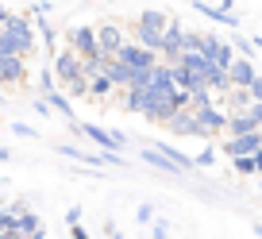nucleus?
Here are the masks:
<instances>
[{"mask_svg": "<svg viewBox=\"0 0 262 239\" xmlns=\"http://www.w3.org/2000/svg\"><path fill=\"white\" fill-rule=\"evenodd\" d=\"M39 85H42V93H54V74H50V66L39 74Z\"/></svg>", "mask_w": 262, "mask_h": 239, "instance_id": "b1692460", "label": "nucleus"}, {"mask_svg": "<svg viewBox=\"0 0 262 239\" xmlns=\"http://www.w3.org/2000/svg\"><path fill=\"white\" fill-rule=\"evenodd\" d=\"M224 155L235 162V158H251V155H262V132H251V135H239V139H224Z\"/></svg>", "mask_w": 262, "mask_h": 239, "instance_id": "6e6552de", "label": "nucleus"}, {"mask_svg": "<svg viewBox=\"0 0 262 239\" xmlns=\"http://www.w3.org/2000/svg\"><path fill=\"white\" fill-rule=\"evenodd\" d=\"M166 24H170V12H162V8H147V12H139V16L131 19V27H139V31H150V35H162V31H166Z\"/></svg>", "mask_w": 262, "mask_h": 239, "instance_id": "1a4fd4ad", "label": "nucleus"}, {"mask_svg": "<svg viewBox=\"0 0 262 239\" xmlns=\"http://www.w3.org/2000/svg\"><path fill=\"white\" fill-rule=\"evenodd\" d=\"M231 166H235V173H254V155L251 158H235Z\"/></svg>", "mask_w": 262, "mask_h": 239, "instance_id": "5701e85b", "label": "nucleus"}, {"mask_svg": "<svg viewBox=\"0 0 262 239\" xmlns=\"http://www.w3.org/2000/svg\"><path fill=\"white\" fill-rule=\"evenodd\" d=\"M196 12L216 19V24H224V27H239V12H224V8H216V4H196Z\"/></svg>", "mask_w": 262, "mask_h": 239, "instance_id": "f8f14e48", "label": "nucleus"}, {"mask_svg": "<svg viewBox=\"0 0 262 239\" xmlns=\"http://www.w3.org/2000/svg\"><path fill=\"white\" fill-rule=\"evenodd\" d=\"M50 66H54L50 74H54L58 85H74V81H81V77H85V74H81V58H77L74 50H66V47L50 58Z\"/></svg>", "mask_w": 262, "mask_h": 239, "instance_id": "20e7f679", "label": "nucleus"}, {"mask_svg": "<svg viewBox=\"0 0 262 239\" xmlns=\"http://www.w3.org/2000/svg\"><path fill=\"white\" fill-rule=\"evenodd\" d=\"M239 116H247V120L262 132V104H254V100H251V104H247V112H239Z\"/></svg>", "mask_w": 262, "mask_h": 239, "instance_id": "f3484780", "label": "nucleus"}, {"mask_svg": "<svg viewBox=\"0 0 262 239\" xmlns=\"http://www.w3.org/2000/svg\"><path fill=\"white\" fill-rule=\"evenodd\" d=\"M66 224H70V228H77V224H81V208H70V212H66Z\"/></svg>", "mask_w": 262, "mask_h": 239, "instance_id": "a878e982", "label": "nucleus"}, {"mask_svg": "<svg viewBox=\"0 0 262 239\" xmlns=\"http://www.w3.org/2000/svg\"><path fill=\"white\" fill-rule=\"evenodd\" d=\"M112 81H108L104 74H97V77H89V100H104V97H112Z\"/></svg>", "mask_w": 262, "mask_h": 239, "instance_id": "2eb2a0df", "label": "nucleus"}, {"mask_svg": "<svg viewBox=\"0 0 262 239\" xmlns=\"http://www.w3.org/2000/svg\"><path fill=\"white\" fill-rule=\"evenodd\" d=\"M139 158H143V162H147V166H150V170H162V173H178V170H173V166H170V162H166V158H162V155H158V150H155V147H143V150H139Z\"/></svg>", "mask_w": 262, "mask_h": 239, "instance_id": "4468645a", "label": "nucleus"}, {"mask_svg": "<svg viewBox=\"0 0 262 239\" xmlns=\"http://www.w3.org/2000/svg\"><path fill=\"white\" fill-rule=\"evenodd\" d=\"M120 108L139 116V112H143V89H123V93H120Z\"/></svg>", "mask_w": 262, "mask_h": 239, "instance_id": "dca6fc26", "label": "nucleus"}, {"mask_svg": "<svg viewBox=\"0 0 262 239\" xmlns=\"http://www.w3.org/2000/svg\"><path fill=\"white\" fill-rule=\"evenodd\" d=\"M247 97H251V100H254V104H262V74H258V77H254V81H251V85H247Z\"/></svg>", "mask_w": 262, "mask_h": 239, "instance_id": "6ab92c4d", "label": "nucleus"}, {"mask_svg": "<svg viewBox=\"0 0 262 239\" xmlns=\"http://www.w3.org/2000/svg\"><path fill=\"white\" fill-rule=\"evenodd\" d=\"M66 50H74L81 62H93L97 54V27L93 24H74L70 31H66Z\"/></svg>", "mask_w": 262, "mask_h": 239, "instance_id": "f03ea898", "label": "nucleus"}, {"mask_svg": "<svg viewBox=\"0 0 262 239\" xmlns=\"http://www.w3.org/2000/svg\"><path fill=\"white\" fill-rule=\"evenodd\" d=\"M4 31H8V39H12V47H16V58H31L35 54V19H31V12H12L8 16V24H4Z\"/></svg>", "mask_w": 262, "mask_h": 239, "instance_id": "f257e3e1", "label": "nucleus"}, {"mask_svg": "<svg viewBox=\"0 0 262 239\" xmlns=\"http://www.w3.org/2000/svg\"><path fill=\"white\" fill-rule=\"evenodd\" d=\"M135 224H155V205H139L135 208Z\"/></svg>", "mask_w": 262, "mask_h": 239, "instance_id": "a211bd4d", "label": "nucleus"}, {"mask_svg": "<svg viewBox=\"0 0 262 239\" xmlns=\"http://www.w3.org/2000/svg\"><path fill=\"white\" fill-rule=\"evenodd\" d=\"M181 35H185V24H181L178 16H170V24H166V31H162V47H158V62L173 66L181 58Z\"/></svg>", "mask_w": 262, "mask_h": 239, "instance_id": "39448f33", "label": "nucleus"}, {"mask_svg": "<svg viewBox=\"0 0 262 239\" xmlns=\"http://www.w3.org/2000/svg\"><path fill=\"white\" fill-rule=\"evenodd\" d=\"M258 77V66L254 62H247V58H235L228 66V81H231V89H247V85Z\"/></svg>", "mask_w": 262, "mask_h": 239, "instance_id": "9d476101", "label": "nucleus"}, {"mask_svg": "<svg viewBox=\"0 0 262 239\" xmlns=\"http://www.w3.org/2000/svg\"><path fill=\"white\" fill-rule=\"evenodd\" d=\"M70 239H89V231H85L81 224H77V228H70Z\"/></svg>", "mask_w": 262, "mask_h": 239, "instance_id": "bb28decb", "label": "nucleus"}, {"mask_svg": "<svg viewBox=\"0 0 262 239\" xmlns=\"http://www.w3.org/2000/svg\"><path fill=\"white\" fill-rule=\"evenodd\" d=\"M212 162H216V150H212V147H205L201 155L193 158V166H212Z\"/></svg>", "mask_w": 262, "mask_h": 239, "instance_id": "4be33fe9", "label": "nucleus"}, {"mask_svg": "<svg viewBox=\"0 0 262 239\" xmlns=\"http://www.w3.org/2000/svg\"><path fill=\"white\" fill-rule=\"evenodd\" d=\"M47 108H50V112H58V116H62V120H70V124H74V104H70V100H66V93H47Z\"/></svg>", "mask_w": 262, "mask_h": 239, "instance_id": "ddd939ff", "label": "nucleus"}, {"mask_svg": "<svg viewBox=\"0 0 262 239\" xmlns=\"http://www.w3.org/2000/svg\"><path fill=\"white\" fill-rule=\"evenodd\" d=\"M0 239H4V235H0Z\"/></svg>", "mask_w": 262, "mask_h": 239, "instance_id": "2f4dec72", "label": "nucleus"}, {"mask_svg": "<svg viewBox=\"0 0 262 239\" xmlns=\"http://www.w3.org/2000/svg\"><path fill=\"white\" fill-rule=\"evenodd\" d=\"M58 155H66V158H77V162H81L85 147H70V143H58Z\"/></svg>", "mask_w": 262, "mask_h": 239, "instance_id": "412c9836", "label": "nucleus"}, {"mask_svg": "<svg viewBox=\"0 0 262 239\" xmlns=\"http://www.w3.org/2000/svg\"><path fill=\"white\" fill-rule=\"evenodd\" d=\"M8 158H12V150H8V147H0V162H8Z\"/></svg>", "mask_w": 262, "mask_h": 239, "instance_id": "7c9ffc66", "label": "nucleus"}, {"mask_svg": "<svg viewBox=\"0 0 262 239\" xmlns=\"http://www.w3.org/2000/svg\"><path fill=\"white\" fill-rule=\"evenodd\" d=\"M74 135H77V139L85 135V139H93L100 150H112V155H120V150L127 147V135L116 132V127L108 132V127H97V124H74Z\"/></svg>", "mask_w": 262, "mask_h": 239, "instance_id": "7ed1b4c3", "label": "nucleus"}, {"mask_svg": "<svg viewBox=\"0 0 262 239\" xmlns=\"http://www.w3.org/2000/svg\"><path fill=\"white\" fill-rule=\"evenodd\" d=\"M251 231H254V235L262 239V220H254V224H251Z\"/></svg>", "mask_w": 262, "mask_h": 239, "instance_id": "c756f323", "label": "nucleus"}, {"mask_svg": "<svg viewBox=\"0 0 262 239\" xmlns=\"http://www.w3.org/2000/svg\"><path fill=\"white\" fill-rule=\"evenodd\" d=\"M12 132H16V135H24V139H35V135H39L35 127H27V124H12Z\"/></svg>", "mask_w": 262, "mask_h": 239, "instance_id": "393cba45", "label": "nucleus"}, {"mask_svg": "<svg viewBox=\"0 0 262 239\" xmlns=\"http://www.w3.org/2000/svg\"><path fill=\"white\" fill-rule=\"evenodd\" d=\"M123 42H127V35H123V27L116 24V19H108V24L97 27V54L100 58H116Z\"/></svg>", "mask_w": 262, "mask_h": 239, "instance_id": "423d86ee", "label": "nucleus"}, {"mask_svg": "<svg viewBox=\"0 0 262 239\" xmlns=\"http://www.w3.org/2000/svg\"><path fill=\"white\" fill-rule=\"evenodd\" d=\"M4 239H27L24 231H4Z\"/></svg>", "mask_w": 262, "mask_h": 239, "instance_id": "c85d7f7f", "label": "nucleus"}, {"mask_svg": "<svg viewBox=\"0 0 262 239\" xmlns=\"http://www.w3.org/2000/svg\"><path fill=\"white\" fill-rule=\"evenodd\" d=\"M8 16H12V8H8V4H0V27L8 24Z\"/></svg>", "mask_w": 262, "mask_h": 239, "instance_id": "cd10ccee", "label": "nucleus"}, {"mask_svg": "<svg viewBox=\"0 0 262 239\" xmlns=\"http://www.w3.org/2000/svg\"><path fill=\"white\" fill-rule=\"evenodd\" d=\"M196 116V127H201V139H212V135H220L224 127H228V112H224L220 104H208V108H201V112H193Z\"/></svg>", "mask_w": 262, "mask_h": 239, "instance_id": "0eeeda50", "label": "nucleus"}, {"mask_svg": "<svg viewBox=\"0 0 262 239\" xmlns=\"http://www.w3.org/2000/svg\"><path fill=\"white\" fill-rule=\"evenodd\" d=\"M150 239H170V220H155V228H150Z\"/></svg>", "mask_w": 262, "mask_h": 239, "instance_id": "aec40b11", "label": "nucleus"}, {"mask_svg": "<svg viewBox=\"0 0 262 239\" xmlns=\"http://www.w3.org/2000/svg\"><path fill=\"white\" fill-rule=\"evenodd\" d=\"M166 127H170L173 135H196V139H201V127H196V116L189 112V108L173 112V116H170V124H166Z\"/></svg>", "mask_w": 262, "mask_h": 239, "instance_id": "9b49d317", "label": "nucleus"}]
</instances>
